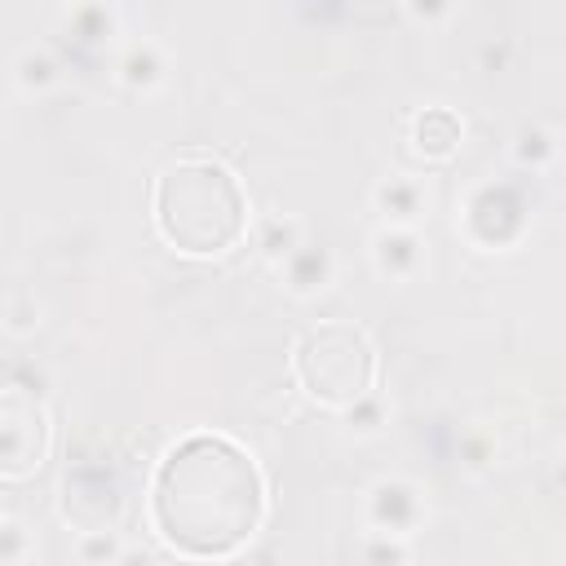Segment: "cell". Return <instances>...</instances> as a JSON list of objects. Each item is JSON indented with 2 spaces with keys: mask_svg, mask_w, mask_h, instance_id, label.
Returning <instances> with one entry per match:
<instances>
[{
  "mask_svg": "<svg viewBox=\"0 0 566 566\" xmlns=\"http://www.w3.org/2000/svg\"><path fill=\"white\" fill-rule=\"evenodd\" d=\"M279 279H283V287H287L296 301H310V296H318V292L332 287V279H336V256H332V248L305 239V243L279 265Z\"/></svg>",
  "mask_w": 566,
  "mask_h": 566,
  "instance_id": "8fae6325",
  "label": "cell"
},
{
  "mask_svg": "<svg viewBox=\"0 0 566 566\" xmlns=\"http://www.w3.org/2000/svg\"><path fill=\"white\" fill-rule=\"evenodd\" d=\"M66 22H71V31H75L80 40H102V35H111V31H115V13H111V9H102V4L71 9V13H66Z\"/></svg>",
  "mask_w": 566,
  "mask_h": 566,
  "instance_id": "ac0fdd59",
  "label": "cell"
},
{
  "mask_svg": "<svg viewBox=\"0 0 566 566\" xmlns=\"http://www.w3.org/2000/svg\"><path fill=\"white\" fill-rule=\"evenodd\" d=\"M287 367H292L296 389L310 402H318V407H327L336 416L354 411L380 385V349H376L371 332L363 323H354V318H318V323H310L292 340Z\"/></svg>",
  "mask_w": 566,
  "mask_h": 566,
  "instance_id": "3957f363",
  "label": "cell"
},
{
  "mask_svg": "<svg viewBox=\"0 0 566 566\" xmlns=\"http://www.w3.org/2000/svg\"><path fill=\"white\" fill-rule=\"evenodd\" d=\"M252 239H256V252L279 270L301 243H305V230H301V221L296 217H261V221H252Z\"/></svg>",
  "mask_w": 566,
  "mask_h": 566,
  "instance_id": "4fadbf2b",
  "label": "cell"
},
{
  "mask_svg": "<svg viewBox=\"0 0 566 566\" xmlns=\"http://www.w3.org/2000/svg\"><path fill=\"white\" fill-rule=\"evenodd\" d=\"M424 522H429V500H424L420 482H411V478H380V482L367 486V500H363V526L367 531L411 539Z\"/></svg>",
  "mask_w": 566,
  "mask_h": 566,
  "instance_id": "52a82bcc",
  "label": "cell"
},
{
  "mask_svg": "<svg viewBox=\"0 0 566 566\" xmlns=\"http://www.w3.org/2000/svg\"><path fill=\"white\" fill-rule=\"evenodd\" d=\"M49 447H53V424L44 402L31 389L9 380L0 394V473L9 482L40 473L49 460Z\"/></svg>",
  "mask_w": 566,
  "mask_h": 566,
  "instance_id": "277c9868",
  "label": "cell"
},
{
  "mask_svg": "<svg viewBox=\"0 0 566 566\" xmlns=\"http://www.w3.org/2000/svg\"><path fill=\"white\" fill-rule=\"evenodd\" d=\"M265 513L270 486L256 455L221 429L177 438L146 486L155 539L186 562H226L243 553L265 526Z\"/></svg>",
  "mask_w": 566,
  "mask_h": 566,
  "instance_id": "6da1fadb",
  "label": "cell"
},
{
  "mask_svg": "<svg viewBox=\"0 0 566 566\" xmlns=\"http://www.w3.org/2000/svg\"><path fill=\"white\" fill-rule=\"evenodd\" d=\"M407 142H411V150H416L420 159L442 164V159H451V155L464 146V119H460L455 106L429 102V106H420V111L411 115Z\"/></svg>",
  "mask_w": 566,
  "mask_h": 566,
  "instance_id": "ba28073f",
  "label": "cell"
},
{
  "mask_svg": "<svg viewBox=\"0 0 566 566\" xmlns=\"http://www.w3.org/2000/svg\"><path fill=\"white\" fill-rule=\"evenodd\" d=\"M358 566H411V539L363 531V544H358Z\"/></svg>",
  "mask_w": 566,
  "mask_h": 566,
  "instance_id": "9a60e30c",
  "label": "cell"
},
{
  "mask_svg": "<svg viewBox=\"0 0 566 566\" xmlns=\"http://www.w3.org/2000/svg\"><path fill=\"white\" fill-rule=\"evenodd\" d=\"M53 80H57V62H53L49 49L27 44V49L13 57V84H18L22 93H44Z\"/></svg>",
  "mask_w": 566,
  "mask_h": 566,
  "instance_id": "5bb4252c",
  "label": "cell"
},
{
  "mask_svg": "<svg viewBox=\"0 0 566 566\" xmlns=\"http://www.w3.org/2000/svg\"><path fill=\"white\" fill-rule=\"evenodd\" d=\"M155 234L195 261L226 256L252 234V203L243 177L212 150H181L164 159L150 181Z\"/></svg>",
  "mask_w": 566,
  "mask_h": 566,
  "instance_id": "7a4b0ae2",
  "label": "cell"
},
{
  "mask_svg": "<svg viewBox=\"0 0 566 566\" xmlns=\"http://www.w3.org/2000/svg\"><path fill=\"white\" fill-rule=\"evenodd\" d=\"M124 509L119 482L111 478V469L102 464H80L62 478V517L71 522V531H115Z\"/></svg>",
  "mask_w": 566,
  "mask_h": 566,
  "instance_id": "8992f818",
  "label": "cell"
},
{
  "mask_svg": "<svg viewBox=\"0 0 566 566\" xmlns=\"http://www.w3.org/2000/svg\"><path fill=\"white\" fill-rule=\"evenodd\" d=\"M0 557H4V566H22L27 562V526L18 517L0 522Z\"/></svg>",
  "mask_w": 566,
  "mask_h": 566,
  "instance_id": "ffe728a7",
  "label": "cell"
},
{
  "mask_svg": "<svg viewBox=\"0 0 566 566\" xmlns=\"http://www.w3.org/2000/svg\"><path fill=\"white\" fill-rule=\"evenodd\" d=\"M531 226V199L517 181H478L464 203H460V230L473 248L482 252H500V248H513Z\"/></svg>",
  "mask_w": 566,
  "mask_h": 566,
  "instance_id": "5b68a950",
  "label": "cell"
},
{
  "mask_svg": "<svg viewBox=\"0 0 566 566\" xmlns=\"http://www.w3.org/2000/svg\"><path fill=\"white\" fill-rule=\"evenodd\" d=\"M371 252V270L385 283H411L424 270V239L420 230H398V226H380L367 243Z\"/></svg>",
  "mask_w": 566,
  "mask_h": 566,
  "instance_id": "30bf717a",
  "label": "cell"
},
{
  "mask_svg": "<svg viewBox=\"0 0 566 566\" xmlns=\"http://www.w3.org/2000/svg\"><path fill=\"white\" fill-rule=\"evenodd\" d=\"M562 482H566V460H562Z\"/></svg>",
  "mask_w": 566,
  "mask_h": 566,
  "instance_id": "7402d4cb",
  "label": "cell"
},
{
  "mask_svg": "<svg viewBox=\"0 0 566 566\" xmlns=\"http://www.w3.org/2000/svg\"><path fill=\"white\" fill-rule=\"evenodd\" d=\"M513 155H517V164L522 168H531V172H539V168H548L553 159H557V142L544 133V128H535V124H526V128H517V142H513Z\"/></svg>",
  "mask_w": 566,
  "mask_h": 566,
  "instance_id": "e0dca14e",
  "label": "cell"
},
{
  "mask_svg": "<svg viewBox=\"0 0 566 566\" xmlns=\"http://www.w3.org/2000/svg\"><path fill=\"white\" fill-rule=\"evenodd\" d=\"M115 71H119V80L133 93H155L164 84V75H168V53L155 40H146V35L142 40H128L119 49V57H115Z\"/></svg>",
  "mask_w": 566,
  "mask_h": 566,
  "instance_id": "7c38bea8",
  "label": "cell"
},
{
  "mask_svg": "<svg viewBox=\"0 0 566 566\" xmlns=\"http://www.w3.org/2000/svg\"><path fill=\"white\" fill-rule=\"evenodd\" d=\"M371 208L380 212V226L416 230L420 217L429 212V186L416 172H385L371 186Z\"/></svg>",
  "mask_w": 566,
  "mask_h": 566,
  "instance_id": "9c48e42d",
  "label": "cell"
},
{
  "mask_svg": "<svg viewBox=\"0 0 566 566\" xmlns=\"http://www.w3.org/2000/svg\"><path fill=\"white\" fill-rule=\"evenodd\" d=\"M389 420V407H385V398L380 394H371V398H363L354 411H345V424L354 429V433H380V424Z\"/></svg>",
  "mask_w": 566,
  "mask_h": 566,
  "instance_id": "d6986e66",
  "label": "cell"
},
{
  "mask_svg": "<svg viewBox=\"0 0 566 566\" xmlns=\"http://www.w3.org/2000/svg\"><path fill=\"white\" fill-rule=\"evenodd\" d=\"M115 566H159V557L150 553V548H142V544H128L124 553H119V562Z\"/></svg>",
  "mask_w": 566,
  "mask_h": 566,
  "instance_id": "44dd1931",
  "label": "cell"
},
{
  "mask_svg": "<svg viewBox=\"0 0 566 566\" xmlns=\"http://www.w3.org/2000/svg\"><path fill=\"white\" fill-rule=\"evenodd\" d=\"M124 548H128V544L119 539V531H84V535H75V557H80V566H115Z\"/></svg>",
  "mask_w": 566,
  "mask_h": 566,
  "instance_id": "2e32d148",
  "label": "cell"
}]
</instances>
